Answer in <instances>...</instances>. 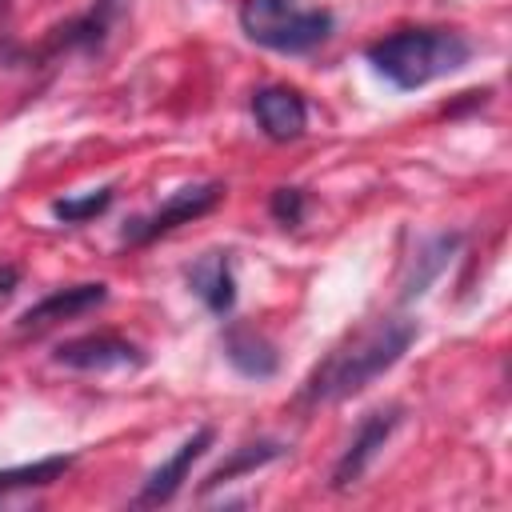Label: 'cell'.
Segmentation results:
<instances>
[{
  "instance_id": "30bf717a",
  "label": "cell",
  "mask_w": 512,
  "mask_h": 512,
  "mask_svg": "<svg viewBox=\"0 0 512 512\" xmlns=\"http://www.w3.org/2000/svg\"><path fill=\"white\" fill-rule=\"evenodd\" d=\"M188 288L200 296V304L212 316H228L236 308V276L228 252H204L188 268Z\"/></svg>"
},
{
  "instance_id": "7c38bea8",
  "label": "cell",
  "mask_w": 512,
  "mask_h": 512,
  "mask_svg": "<svg viewBox=\"0 0 512 512\" xmlns=\"http://www.w3.org/2000/svg\"><path fill=\"white\" fill-rule=\"evenodd\" d=\"M224 360L244 376V380H268L280 372V352L268 336H260L256 328H228L224 332Z\"/></svg>"
},
{
  "instance_id": "7a4b0ae2",
  "label": "cell",
  "mask_w": 512,
  "mask_h": 512,
  "mask_svg": "<svg viewBox=\"0 0 512 512\" xmlns=\"http://www.w3.org/2000/svg\"><path fill=\"white\" fill-rule=\"evenodd\" d=\"M364 56L392 88L412 92L460 72L472 60V40L456 28H400L384 40H372Z\"/></svg>"
},
{
  "instance_id": "ba28073f",
  "label": "cell",
  "mask_w": 512,
  "mask_h": 512,
  "mask_svg": "<svg viewBox=\"0 0 512 512\" xmlns=\"http://www.w3.org/2000/svg\"><path fill=\"white\" fill-rule=\"evenodd\" d=\"M212 440H216V432L204 424V428H196L164 464H156L152 472H148V480H144V488L136 492V504L140 508H160V504H168L180 488H184V480H188V472H192V464L212 448Z\"/></svg>"
},
{
  "instance_id": "8fae6325",
  "label": "cell",
  "mask_w": 512,
  "mask_h": 512,
  "mask_svg": "<svg viewBox=\"0 0 512 512\" xmlns=\"http://www.w3.org/2000/svg\"><path fill=\"white\" fill-rule=\"evenodd\" d=\"M460 244H464V236H460V232H436V236H428V240L412 252V260H408V268H404L400 300H404V304L420 300V296L432 288V280L448 268V260L456 256V248H460Z\"/></svg>"
},
{
  "instance_id": "52a82bcc",
  "label": "cell",
  "mask_w": 512,
  "mask_h": 512,
  "mask_svg": "<svg viewBox=\"0 0 512 512\" xmlns=\"http://www.w3.org/2000/svg\"><path fill=\"white\" fill-rule=\"evenodd\" d=\"M252 116L260 124V132L276 144H288V140H300L304 128H308V104L296 88L288 84H264L252 92Z\"/></svg>"
},
{
  "instance_id": "ac0fdd59",
  "label": "cell",
  "mask_w": 512,
  "mask_h": 512,
  "mask_svg": "<svg viewBox=\"0 0 512 512\" xmlns=\"http://www.w3.org/2000/svg\"><path fill=\"white\" fill-rule=\"evenodd\" d=\"M20 284V268L16 264H0V300H8Z\"/></svg>"
},
{
  "instance_id": "9a60e30c",
  "label": "cell",
  "mask_w": 512,
  "mask_h": 512,
  "mask_svg": "<svg viewBox=\"0 0 512 512\" xmlns=\"http://www.w3.org/2000/svg\"><path fill=\"white\" fill-rule=\"evenodd\" d=\"M112 200H116V188L104 184V188H92L84 196H60V200H52V216L60 224H88V220L104 216L112 208Z\"/></svg>"
},
{
  "instance_id": "9c48e42d",
  "label": "cell",
  "mask_w": 512,
  "mask_h": 512,
  "mask_svg": "<svg viewBox=\"0 0 512 512\" xmlns=\"http://www.w3.org/2000/svg\"><path fill=\"white\" fill-rule=\"evenodd\" d=\"M108 300V284L104 280H84V284H72V288H56L48 292L44 300H36L32 308H24L20 316V332H40L56 320H72V316H84L92 308H100Z\"/></svg>"
},
{
  "instance_id": "5bb4252c",
  "label": "cell",
  "mask_w": 512,
  "mask_h": 512,
  "mask_svg": "<svg viewBox=\"0 0 512 512\" xmlns=\"http://www.w3.org/2000/svg\"><path fill=\"white\" fill-rule=\"evenodd\" d=\"M72 464H76V456H44V460H36V464L0 468V496H4V492H20V488H48V484H56Z\"/></svg>"
},
{
  "instance_id": "2e32d148",
  "label": "cell",
  "mask_w": 512,
  "mask_h": 512,
  "mask_svg": "<svg viewBox=\"0 0 512 512\" xmlns=\"http://www.w3.org/2000/svg\"><path fill=\"white\" fill-rule=\"evenodd\" d=\"M304 208H308V200H304V188H296V184H284V188H276L268 196V212L284 228H296L304 220Z\"/></svg>"
},
{
  "instance_id": "e0dca14e",
  "label": "cell",
  "mask_w": 512,
  "mask_h": 512,
  "mask_svg": "<svg viewBox=\"0 0 512 512\" xmlns=\"http://www.w3.org/2000/svg\"><path fill=\"white\" fill-rule=\"evenodd\" d=\"M128 4H132V0H96V4H92V16H96L100 24H108V28H112V24L128 12Z\"/></svg>"
},
{
  "instance_id": "4fadbf2b",
  "label": "cell",
  "mask_w": 512,
  "mask_h": 512,
  "mask_svg": "<svg viewBox=\"0 0 512 512\" xmlns=\"http://www.w3.org/2000/svg\"><path fill=\"white\" fill-rule=\"evenodd\" d=\"M288 448H284V440H248V444H240V448H232L228 452V460H220L204 480H200V492H212V488H224V484H232L236 476H248V472H256V468H264V464H272V460H280Z\"/></svg>"
},
{
  "instance_id": "5b68a950",
  "label": "cell",
  "mask_w": 512,
  "mask_h": 512,
  "mask_svg": "<svg viewBox=\"0 0 512 512\" xmlns=\"http://www.w3.org/2000/svg\"><path fill=\"white\" fill-rule=\"evenodd\" d=\"M400 420H404V408H400V404L372 408V412L360 420V428H356V436L348 440V448L340 452V460L332 464V480H328V484H332L336 492L360 484L364 472L372 468V460L380 456V448H384V444L392 440V432L400 428Z\"/></svg>"
},
{
  "instance_id": "277c9868",
  "label": "cell",
  "mask_w": 512,
  "mask_h": 512,
  "mask_svg": "<svg viewBox=\"0 0 512 512\" xmlns=\"http://www.w3.org/2000/svg\"><path fill=\"white\" fill-rule=\"evenodd\" d=\"M224 184L220 180H200V184H188V188H180V192H172L156 212H148V216H136V220H128L124 224V240L128 244H152L156 236H168L172 228H180V224H192V220H200V216H208L220 200H224Z\"/></svg>"
},
{
  "instance_id": "3957f363",
  "label": "cell",
  "mask_w": 512,
  "mask_h": 512,
  "mask_svg": "<svg viewBox=\"0 0 512 512\" xmlns=\"http://www.w3.org/2000/svg\"><path fill=\"white\" fill-rule=\"evenodd\" d=\"M236 16L252 44L284 56L320 48L336 28V16L328 8H296L292 0H240Z\"/></svg>"
},
{
  "instance_id": "8992f818",
  "label": "cell",
  "mask_w": 512,
  "mask_h": 512,
  "mask_svg": "<svg viewBox=\"0 0 512 512\" xmlns=\"http://www.w3.org/2000/svg\"><path fill=\"white\" fill-rule=\"evenodd\" d=\"M52 360L64 368H76V372H124V368H144L148 356L132 340L96 332V336H76V340L56 344Z\"/></svg>"
},
{
  "instance_id": "6da1fadb",
  "label": "cell",
  "mask_w": 512,
  "mask_h": 512,
  "mask_svg": "<svg viewBox=\"0 0 512 512\" xmlns=\"http://www.w3.org/2000/svg\"><path fill=\"white\" fill-rule=\"evenodd\" d=\"M416 332L420 328L408 316H380V320L364 324L356 336H348L340 348H332L312 368V376L300 388V400L304 404H340V400L364 392L392 364H400V356L412 348Z\"/></svg>"
}]
</instances>
